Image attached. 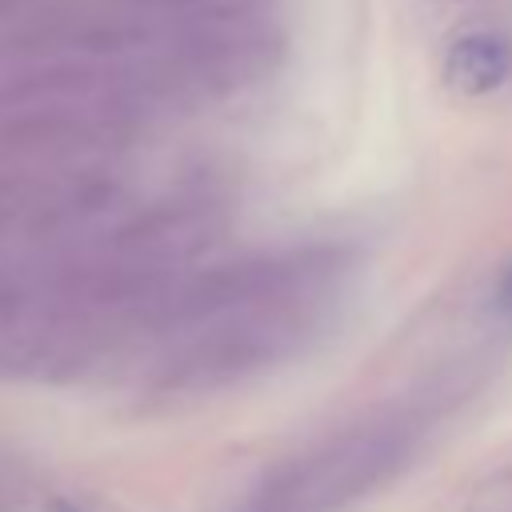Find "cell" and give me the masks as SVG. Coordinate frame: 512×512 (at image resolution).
<instances>
[{"mask_svg":"<svg viewBox=\"0 0 512 512\" xmlns=\"http://www.w3.org/2000/svg\"><path fill=\"white\" fill-rule=\"evenodd\" d=\"M348 276L340 248H292L220 264L168 300L176 336L164 388L212 392L292 360L320 336Z\"/></svg>","mask_w":512,"mask_h":512,"instance_id":"1","label":"cell"},{"mask_svg":"<svg viewBox=\"0 0 512 512\" xmlns=\"http://www.w3.org/2000/svg\"><path fill=\"white\" fill-rule=\"evenodd\" d=\"M496 300H500V308H504V312H512V264H508V272L500 276V288H496Z\"/></svg>","mask_w":512,"mask_h":512,"instance_id":"4","label":"cell"},{"mask_svg":"<svg viewBox=\"0 0 512 512\" xmlns=\"http://www.w3.org/2000/svg\"><path fill=\"white\" fill-rule=\"evenodd\" d=\"M432 408L384 404L272 464L232 512H344L400 476L424 448Z\"/></svg>","mask_w":512,"mask_h":512,"instance_id":"2","label":"cell"},{"mask_svg":"<svg viewBox=\"0 0 512 512\" xmlns=\"http://www.w3.org/2000/svg\"><path fill=\"white\" fill-rule=\"evenodd\" d=\"M512 76V36L468 32L444 56V84L460 96H488Z\"/></svg>","mask_w":512,"mask_h":512,"instance_id":"3","label":"cell"}]
</instances>
